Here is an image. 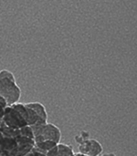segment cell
<instances>
[{
    "mask_svg": "<svg viewBox=\"0 0 137 156\" xmlns=\"http://www.w3.org/2000/svg\"><path fill=\"white\" fill-rule=\"evenodd\" d=\"M74 156H88V155H85V154H84L79 153H79L75 154V155H74Z\"/></svg>",
    "mask_w": 137,
    "mask_h": 156,
    "instance_id": "5bb4252c",
    "label": "cell"
},
{
    "mask_svg": "<svg viewBox=\"0 0 137 156\" xmlns=\"http://www.w3.org/2000/svg\"><path fill=\"white\" fill-rule=\"evenodd\" d=\"M34 135L35 143L41 141L51 140L59 144L61 139V132L59 127L51 123L31 126Z\"/></svg>",
    "mask_w": 137,
    "mask_h": 156,
    "instance_id": "3957f363",
    "label": "cell"
},
{
    "mask_svg": "<svg viewBox=\"0 0 137 156\" xmlns=\"http://www.w3.org/2000/svg\"><path fill=\"white\" fill-rule=\"evenodd\" d=\"M35 146L34 139L23 135L10 136L0 132V155L24 156Z\"/></svg>",
    "mask_w": 137,
    "mask_h": 156,
    "instance_id": "6da1fadb",
    "label": "cell"
},
{
    "mask_svg": "<svg viewBox=\"0 0 137 156\" xmlns=\"http://www.w3.org/2000/svg\"><path fill=\"white\" fill-rule=\"evenodd\" d=\"M8 106V102L3 96H0V124L2 123L3 121V117L5 115V111H6L7 107Z\"/></svg>",
    "mask_w": 137,
    "mask_h": 156,
    "instance_id": "30bf717a",
    "label": "cell"
},
{
    "mask_svg": "<svg viewBox=\"0 0 137 156\" xmlns=\"http://www.w3.org/2000/svg\"><path fill=\"white\" fill-rule=\"evenodd\" d=\"M57 152H58V146H57V144L53 147L52 149L47 151V153H46V156H56Z\"/></svg>",
    "mask_w": 137,
    "mask_h": 156,
    "instance_id": "8fae6325",
    "label": "cell"
},
{
    "mask_svg": "<svg viewBox=\"0 0 137 156\" xmlns=\"http://www.w3.org/2000/svg\"><path fill=\"white\" fill-rule=\"evenodd\" d=\"M79 151L88 156H99L102 152V146L95 139H86L79 143Z\"/></svg>",
    "mask_w": 137,
    "mask_h": 156,
    "instance_id": "8992f818",
    "label": "cell"
},
{
    "mask_svg": "<svg viewBox=\"0 0 137 156\" xmlns=\"http://www.w3.org/2000/svg\"><path fill=\"white\" fill-rule=\"evenodd\" d=\"M0 156H1V155H0Z\"/></svg>",
    "mask_w": 137,
    "mask_h": 156,
    "instance_id": "9a60e30c",
    "label": "cell"
},
{
    "mask_svg": "<svg viewBox=\"0 0 137 156\" xmlns=\"http://www.w3.org/2000/svg\"><path fill=\"white\" fill-rule=\"evenodd\" d=\"M27 105L32 107L38 114L40 119L43 123H47L48 115L46 110H45V105L42 103H40V102H29V103H27Z\"/></svg>",
    "mask_w": 137,
    "mask_h": 156,
    "instance_id": "52a82bcc",
    "label": "cell"
},
{
    "mask_svg": "<svg viewBox=\"0 0 137 156\" xmlns=\"http://www.w3.org/2000/svg\"><path fill=\"white\" fill-rule=\"evenodd\" d=\"M3 122L9 128L16 129L29 126L27 125V121L24 120L21 113L12 105H8L7 107L5 115L3 119Z\"/></svg>",
    "mask_w": 137,
    "mask_h": 156,
    "instance_id": "277c9868",
    "label": "cell"
},
{
    "mask_svg": "<svg viewBox=\"0 0 137 156\" xmlns=\"http://www.w3.org/2000/svg\"><path fill=\"white\" fill-rule=\"evenodd\" d=\"M24 156H36V154L34 153L32 150L31 152H29V153L27 154L26 155H24Z\"/></svg>",
    "mask_w": 137,
    "mask_h": 156,
    "instance_id": "4fadbf2b",
    "label": "cell"
},
{
    "mask_svg": "<svg viewBox=\"0 0 137 156\" xmlns=\"http://www.w3.org/2000/svg\"><path fill=\"white\" fill-rule=\"evenodd\" d=\"M58 146V152L56 156H74L75 152L70 144H57Z\"/></svg>",
    "mask_w": 137,
    "mask_h": 156,
    "instance_id": "ba28073f",
    "label": "cell"
},
{
    "mask_svg": "<svg viewBox=\"0 0 137 156\" xmlns=\"http://www.w3.org/2000/svg\"><path fill=\"white\" fill-rule=\"evenodd\" d=\"M99 156H116L114 153H106V154H99Z\"/></svg>",
    "mask_w": 137,
    "mask_h": 156,
    "instance_id": "7c38bea8",
    "label": "cell"
},
{
    "mask_svg": "<svg viewBox=\"0 0 137 156\" xmlns=\"http://www.w3.org/2000/svg\"><path fill=\"white\" fill-rule=\"evenodd\" d=\"M22 90L16 82L12 72L3 69L0 71V96H3L8 102V105H12L18 103L21 98Z\"/></svg>",
    "mask_w": 137,
    "mask_h": 156,
    "instance_id": "7a4b0ae2",
    "label": "cell"
},
{
    "mask_svg": "<svg viewBox=\"0 0 137 156\" xmlns=\"http://www.w3.org/2000/svg\"><path fill=\"white\" fill-rule=\"evenodd\" d=\"M56 144H58L56 142L51 140H45V141H41V142H36L35 143V147L37 148L39 150H41L44 153H47V151L55 147Z\"/></svg>",
    "mask_w": 137,
    "mask_h": 156,
    "instance_id": "9c48e42d",
    "label": "cell"
},
{
    "mask_svg": "<svg viewBox=\"0 0 137 156\" xmlns=\"http://www.w3.org/2000/svg\"><path fill=\"white\" fill-rule=\"evenodd\" d=\"M12 105L21 113L24 120L27 121V125L29 126H38V125L44 124L40 119L38 114L32 107L27 105V103L23 104V103L18 102V103H15Z\"/></svg>",
    "mask_w": 137,
    "mask_h": 156,
    "instance_id": "5b68a950",
    "label": "cell"
}]
</instances>
